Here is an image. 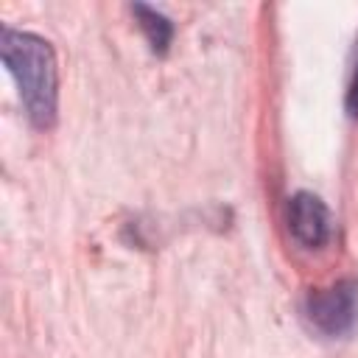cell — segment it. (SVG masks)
<instances>
[{
	"instance_id": "cell-1",
	"label": "cell",
	"mask_w": 358,
	"mask_h": 358,
	"mask_svg": "<svg viewBox=\"0 0 358 358\" xmlns=\"http://www.w3.org/2000/svg\"><path fill=\"white\" fill-rule=\"evenodd\" d=\"M0 59L17 84L28 120L50 129L59 115V67L48 39L6 25L0 31Z\"/></svg>"
},
{
	"instance_id": "cell-3",
	"label": "cell",
	"mask_w": 358,
	"mask_h": 358,
	"mask_svg": "<svg viewBox=\"0 0 358 358\" xmlns=\"http://www.w3.org/2000/svg\"><path fill=\"white\" fill-rule=\"evenodd\" d=\"M285 227L288 235L302 249H324L333 238L330 207L310 190H296L285 201Z\"/></svg>"
},
{
	"instance_id": "cell-2",
	"label": "cell",
	"mask_w": 358,
	"mask_h": 358,
	"mask_svg": "<svg viewBox=\"0 0 358 358\" xmlns=\"http://www.w3.org/2000/svg\"><path fill=\"white\" fill-rule=\"evenodd\" d=\"M302 313L308 324L327 336V338H341L350 336L358 324V280H338L324 288H310Z\"/></svg>"
},
{
	"instance_id": "cell-4",
	"label": "cell",
	"mask_w": 358,
	"mask_h": 358,
	"mask_svg": "<svg viewBox=\"0 0 358 358\" xmlns=\"http://www.w3.org/2000/svg\"><path fill=\"white\" fill-rule=\"evenodd\" d=\"M131 14L137 17V25H140V31L145 34L151 50H154L157 56H165L168 48H171V42H173V22H171L159 8L145 6V3H134V6H131Z\"/></svg>"
},
{
	"instance_id": "cell-5",
	"label": "cell",
	"mask_w": 358,
	"mask_h": 358,
	"mask_svg": "<svg viewBox=\"0 0 358 358\" xmlns=\"http://www.w3.org/2000/svg\"><path fill=\"white\" fill-rule=\"evenodd\" d=\"M344 106H347V112L352 117H358V59H355V67H352V76H350V84H347Z\"/></svg>"
}]
</instances>
